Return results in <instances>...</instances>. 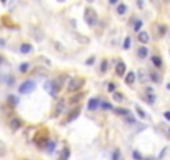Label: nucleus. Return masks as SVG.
Instances as JSON below:
<instances>
[{
    "label": "nucleus",
    "mask_w": 170,
    "mask_h": 160,
    "mask_svg": "<svg viewBox=\"0 0 170 160\" xmlns=\"http://www.w3.org/2000/svg\"><path fill=\"white\" fill-rule=\"evenodd\" d=\"M85 22H87V23H89L90 27H95L97 25V22H98V15H97V12H95L94 9H85Z\"/></svg>",
    "instance_id": "nucleus-1"
},
{
    "label": "nucleus",
    "mask_w": 170,
    "mask_h": 160,
    "mask_svg": "<svg viewBox=\"0 0 170 160\" xmlns=\"http://www.w3.org/2000/svg\"><path fill=\"white\" fill-rule=\"evenodd\" d=\"M82 85H84V79H82V77H75V79L70 80V84H68L67 90H68V92H77Z\"/></svg>",
    "instance_id": "nucleus-2"
},
{
    "label": "nucleus",
    "mask_w": 170,
    "mask_h": 160,
    "mask_svg": "<svg viewBox=\"0 0 170 160\" xmlns=\"http://www.w3.org/2000/svg\"><path fill=\"white\" fill-rule=\"evenodd\" d=\"M32 90H35V82L34 80H25V82L18 87V92L20 93H30Z\"/></svg>",
    "instance_id": "nucleus-3"
},
{
    "label": "nucleus",
    "mask_w": 170,
    "mask_h": 160,
    "mask_svg": "<svg viewBox=\"0 0 170 160\" xmlns=\"http://www.w3.org/2000/svg\"><path fill=\"white\" fill-rule=\"evenodd\" d=\"M78 115H80V107H73V110L67 115V118H65V123L73 122V120H75V118L78 117Z\"/></svg>",
    "instance_id": "nucleus-4"
},
{
    "label": "nucleus",
    "mask_w": 170,
    "mask_h": 160,
    "mask_svg": "<svg viewBox=\"0 0 170 160\" xmlns=\"http://www.w3.org/2000/svg\"><path fill=\"white\" fill-rule=\"evenodd\" d=\"M125 72H127V67H125V63L120 60V62L117 63V67H115V73L119 77H122V75H125Z\"/></svg>",
    "instance_id": "nucleus-5"
},
{
    "label": "nucleus",
    "mask_w": 170,
    "mask_h": 160,
    "mask_svg": "<svg viewBox=\"0 0 170 160\" xmlns=\"http://www.w3.org/2000/svg\"><path fill=\"white\" fill-rule=\"evenodd\" d=\"M138 42L140 43H149L150 42V35L147 32H138Z\"/></svg>",
    "instance_id": "nucleus-6"
},
{
    "label": "nucleus",
    "mask_w": 170,
    "mask_h": 160,
    "mask_svg": "<svg viewBox=\"0 0 170 160\" xmlns=\"http://www.w3.org/2000/svg\"><path fill=\"white\" fill-rule=\"evenodd\" d=\"M22 127V120L20 118H12V120H10V128H12V130H17V128H20Z\"/></svg>",
    "instance_id": "nucleus-7"
},
{
    "label": "nucleus",
    "mask_w": 170,
    "mask_h": 160,
    "mask_svg": "<svg viewBox=\"0 0 170 160\" xmlns=\"http://www.w3.org/2000/svg\"><path fill=\"white\" fill-rule=\"evenodd\" d=\"M98 105H100L98 98H90V100H89V110H97Z\"/></svg>",
    "instance_id": "nucleus-8"
},
{
    "label": "nucleus",
    "mask_w": 170,
    "mask_h": 160,
    "mask_svg": "<svg viewBox=\"0 0 170 160\" xmlns=\"http://www.w3.org/2000/svg\"><path fill=\"white\" fill-rule=\"evenodd\" d=\"M137 55H138V59H147V55H149V48H147V47H140L138 52H137Z\"/></svg>",
    "instance_id": "nucleus-9"
},
{
    "label": "nucleus",
    "mask_w": 170,
    "mask_h": 160,
    "mask_svg": "<svg viewBox=\"0 0 170 160\" xmlns=\"http://www.w3.org/2000/svg\"><path fill=\"white\" fill-rule=\"evenodd\" d=\"M133 82H135V73H133V72H128L127 75H125V84L132 85Z\"/></svg>",
    "instance_id": "nucleus-10"
},
{
    "label": "nucleus",
    "mask_w": 170,
    "mask_h": 160,
    "mask_svg": "<svg viewBox=\"0 0 170 160\" xmlns=\"http://www.w3.org/2000/svg\"><path fill=\"white\" fill-rule=\"evenodd\" d=\"M32 50H34V47L30 45V43H22V45H20V52H22V54H30Z\"/></svg>",
    "instance_id": "nucleus-11"
},
{
    "label": "nucleus",
    "mask_w": 170,
    "mask_h": 160,
    "mask_svg": "<svg viewBox=\"0 0 170 160\" xmlns=\"http://www.w3.org/2000/svg\"><path fill=\"white\" fill-rule=\"evenodd\" d=\"M115 112H117L119 115H125V117H130V110L122 109V107H115Z\"/></svg>",
    "instance_id": "nucleus-12"
},
{
    "label": "nucleus",
    "mask_w": 170,
    "mask_h": 160,
    "mask_svg": "<svg viewBox=\"0 0 170 160\" xmlns=\"http://www.w3.org/2000/svg\"><path fill=\"white\" fill-rule=\"evenodd\" d=\"M64 105H65V100H59V103H57V109L55 112H53V115H59L62 110H64Z\"/></svg>",
    "instance_id": "nucleus-13"
},
{
    "label": "nucleus",
    "mask_w": 170,
    "mask_h": 160,
    "mask_svg": "<svg viewBox=\"0 0 170 160\" xmlns=\"http://www.w3.org/2000/svg\"><path fill=\"white\" fill-rule=\"evenodd\" d=\"M125 12H127V5H125V4H119V5H117V13L123 15Z\"/></svg>",
    "instance_id": "nucleus-14"
},
{
    "label": "nucleus",
    "mask_w": 170,
    "mask_h": 160,
    "mask_svg": "<svg viewBox=\"0 0 170 160\" xmlns=\"http://www.w3.org/2000/svg\"><path fill=\"white\" fill-rule=\"evenodd\" d=\"M114 100L115 102H123V100H125V97H123L120 92H114Z\"/></svg>",
    "instance_id": "nucleus-15"
},
{
    "label": "nucleus",
    "mask_w": 170,
    "mask_h": 160,
    "mask_svg": "<svg viewBox=\"0 0 170 160\" xmlns=\"http://www.w3.org/2000/svg\"><path fill=\"white\" fill-rule=\"evenodd\" d=\"M152 60H153V65H155L157 68H160V67H162V59L158 57V55H155V57H153Z\"/></svg>",
    "instance_id": "nucleus-16"
},
{
    "label": "nucleus",
    "mask_w": 170,
    "mask_h": 160,
    "mask_svg": "<svg viewBox=\"0 0 170 160\" xmlns=\"http://www.w3.org/2000/svg\"><path fill=\"white\" fill-rule=\"evenodd\" d=\"M68 155H70V150H68V148L65 147L64 150H62V155H60V160H67V159H68Z\"/></svg>",
    "instance_id": "nucleus-17"
},
{
    "label": "nucleus",
    "mask_w": 170,
    "mask_h": 160,
    "mask_svg": "<svg viewBox=\"0 0 170 160\" xmlns=\"http://www.w3.org/2000/svg\"><path fill=\"white\" fill-rule=\"evenodd\" d=\"M100 109H103V110H110V109H114V107H112L110 102H102V103H100Z\"/></svg>",
    "instance_id": "nucleus-18"
},
{
    "label": "nucleus",
    "mask_w": 170,
    "mask_h": 160,
    "mask_svg": "<svg viewBox=\"0 0 170 160\" xmlns=\"http://www.w3.org/2000/svg\"><path fill=\"white\" fill-rule=\"evenodd\" d=\"M29 67H30L29 63H22L20 67H18V70H20L22 73H25V72H29Z\"/></svg>",
    "instance_id": "nucleus-19"
},
{
    "label": "nucleus",
    "mask_w": 170,
    "mask_h": 160,
    "mask_svg": "<svg viewBox=\"0 0 170 160\" xmlns=\"http://www.w3.org/2000/svg\"><path fill=\"white\" fill-rule=\"evenodd\" d=\"M135 110H137V114L140 115L142 118H145V117H147V114H145V112H144V110H142V109H140V107H138V105H135Z\"/></svg>",
    "instance_id": "nucleus-20"
},
{
    "label": "nucleus",
    "mask_w": 170,
    "mask_h": 160,
    "mask_svg": "<svg viewBox=\"0 0 170 160\" xmlns=\"http://www.w3.org/2000/svg\"><path fill=\"white\" fill-rule=\"evenodd\" d=\"M107 68H108V62H107V60H103L102 65H100V72H107Z\"/></svg>",
    "instance_id": "nucleus-21"
},
{
    "label": "nucleus",
    "mask_w": 170,
    "mask_h": 160,
    "mask_svg": "<svg viewBox=\"0 0 170 160\" xmlns=\"http://www.w3.org/2000/svg\"><path fill=\"white\" fill-rule=\"evenodd\" d=\"M140 27H142V22L140 20H135V23H133V30L140 32Z\"/></svg>",
    "instance_id": "nucleus-22"
},
{
    "label": "nucleus",
    "mask_w": 170,
    "mask_h": 160,
    "mask_svg": "<svg viewBox=\"0 0 170 160\" xmlns=\"http://www.w3.org/2000/svg\"><path fill=\"white\" fill-rule=\"evenodd\" d=\"M130 40H132L130 37L125 38V42H123V48H125V50H127V48H130Z\"/></svg>",
    "instance_id": "nucleus-23"
},
{
    "label": "nucleus",
    "mask_w": 170,
    "mask_h": 160,
    "mask_svg": "<svg viewBox=\"0 0 170 160\" xmlns=\"http://www.w3.org/2000/svg\"><path fill=\"white\" fill-rule=\"evenodd\" d=\"M150 79H152L153 82H160V77H158L155 72H152V73H150Z\"/></svg>",
    "instance_id": "nucleus-24"
},
{
    "label": "nucleus",
    "mask_w": 170,
    "mask_h": 160,
    "mask_svg": "<svg viewBox=\"0 0 170 160\" xmlns=\"http://www.w3.org/2000/svg\"><path fill=\"white\" fill-rule=\"evenodd\" d=\"M53 147H55V143H53V142H48L47 143V150L48 152H53Z\"/></svg>",
    "instance_id": "nucleus-25"
},
{
    "label": "nucleus",
    "mask_w": 170,
    "mask_h": 160,
    "mask_svg": "<svg viewBox=\"0 0 170 160\" xmlns=\"http://www.w3.org/2000/svg\"><path fill=\"white\" fill-rule=\"evenodd\" d=\"M165 32H167V25H160V29H158V34L163 35Z\"/></svg>",
    "instance_id": "nucleus-26"
},
{
    "label": "nucleus",
    "mask_w": 170,
    "mask_h": 160,
    "mask_svg": "<svg viewBox=\"0 0 170 160\" xmlns=\"http://www.w3.org/2000/svg\"><path fill=\"white\" fill-rule=\"evenodd\" d=\"M114 160H120V152L119 150L114 152Z\"/></svg>",
    "instance_id": "nucleus-27"
},
{
    "label": "nucleus",
    "mask_w": 170,
    "mask_h": 160,
    "mask_svg": "<svg viewBox=\"0 0 170 160\" xmlns=\"http://www.w3.org/2000/svg\"><path fill=\"white\" fill-rule=\"evenodd\" d=\"M133 157H135L137 160H142V155H140V153H138L137 150H133Z\"/></svg>",
    "instance_id": "nucleus-28"
},
{
    "label": "nucleus",
    "mask_w": 170,
    "mask_h": 160,
    "mask_svg": "<svg viewBox=\"0 0 170 160\" xmlns=\"http://www.w3.org/2000/svg\"><path fill=\"white\" fill-rule=\"evenodd\" d=\"M95 62V59L94 57H90V59H87V65H90V63H94Z\"/></svg>",
    "instance_id": "nucleus-29"
},
{
    "label": "nucleus",
    "mask_w": 170,
    "mask_h": 160,
    "mask_svg": "<svg viewBox=\"0 0 170 160\" xmlns=\"http://www.w3.org/2000/svg\"><path fill=\"white\" fill-rule=\"evenodd\" d=\"M108 90H110V92H114V90H115V85H114V84H108Z\"/></svg>",
    "instance_id": "nucleus-30"
},
{
    "label": "nucleus",
    "mask_w": 170,
    "mask_h": 160,
    "mask_svg": "<svg viewBox=\"0 0 170 160\" xmlns=\"http://www.w3.org/2000/svg\"><path fill=\"white\" fill-rule=\"evenodd\" d=\"M163 115H165V118H167V120H170V112H165Z\"/></svg>",
    "instance_id": "nucleus-31"
},
{
    "label": "nucleus",
    "mask_w": 170,
    "mask_h": 160,
    "mask_svg": "<svg viewBox=\"0 0 170 160\" xmlns=\"http://www.w3.org/2000/svg\"><path fill=\"white\" fill-rule=\"evenodd\" d=\"M108 2H110L112 5H115V4H119V0H108Z\"/></svg>",
    "instance_id": "nucleus-32"
},
{
    "label": "nucleus",
    "mask_w": 170,
    "mask_h": 160,
    "mask_svg": "<svg viewBox=\"0 0 170 160\" xmlns=\"http://www.w3.org/2000/svg\"><path fill=\"white\" fill-rule=\"evenodd\" d=\"M0 2H2V4H7V0H0Z\"/></svg>",
    "instance_id": "nucleus-33"
},
{
    "label": "nucleus",
    "mask_w": 170,
    "mask_h": 160,
    "mask_svg": "<svg viewBox=\"0 0 170 160\" xmlns=\"http://www.w3.org/2000/svg\"><path fill=\"white\" fill-rule=\"evenodd\" d=\"M167 89H169V90H170V84H169V85H167Z\"/></svg>",
    "instance_id": "nucleus-34"
},
{
    "label": "nucleus",
    "mask_w": 170,
    "mask_h": 160,
    "mask_svg": "<svg viewBox=\"0 0 170 160\" xmlns=\"http://www.w3.org/2000/svg\"><path fill=\"white\" fill-rule=\"evenodd\" d=\"M87 2H90V4H92V2H94V0H87Z\"/></svg>",
    "instance_id": "nucleus-35"
},
{
    "label": "nucleus",
    "mask_w": 170,
    "mask_h": 160,
    "mask_svg": "<svg viewBox=\"0 0 170 160\" xmlns=\"http://www.w3.org/2000/svg\"><path fill=\"white\" fill-rule=\"evenodd\" d=\"M27 160H32V159H27Z\"/></svg>",
    "instance_id": "nucleus-36"
},
{
    "label": "nucleus",
    "mask_w": 170,
    "mask_h": 160,
    "mask_svg": "<svg viewBox=\"0 0 170 160\" xmlns=\"http://www.w3.org/2000/svg\"><path fill=\"white\" fill-rule=\"evenodd\" d=\"M149 160H153V159H149Z\"/></svg>",
    "instance_id": "nucleus-37"
},
{
    "label": "nucleus",
    "mask_w": 170,
    "mask_h": 160,
    "mask_svg": "<svg viewBox=\"0 0 170 160\" xmlns=\"http://www.w3.org/2000/svg\"><path fill=\"white\" fill-rule=\"evenodd\" d=\"M60 2H64V0H60Z\"/></svg>",
    "instance_id": "nucleus-38"
},
{
    "label": "nucleus",
    "mask_w": 170,
    "mask_h": 160,
    "mask_svg": "<svg viewBox=\"0 0 170 160\" xmlns=\"http://www.w3.org/2000/svg\"><path fill=\"white\" fill-rule=\"evenodd\" d=\"M169 134H170V130H169Z\"/></svg>",
    "instance_id": "nucleus-39"
}]
</instances>
